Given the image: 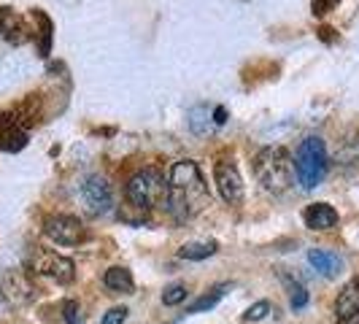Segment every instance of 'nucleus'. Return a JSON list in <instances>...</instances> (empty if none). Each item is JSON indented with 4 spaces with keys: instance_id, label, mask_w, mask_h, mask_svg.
Masks as SVG:
<instances>
[{
    "instance_id": "nucleus-10",
    "label": "nucleus",
    "mask_w": 359,
    "mask_h": 324,
    "mask_svg": "<svg viewBox=\"0 0 359 324\" xmlns=\"http://www.w3.org/2000/svg\"><path fill=\"white\" fill-rule=\"evenodd\" d=\"M335 322L338 324H359V276L351 278L338 295L335 303Z\"/></svg>"
},
{
    "instance_id": "nucleus-17",
    "label": "nucleus",
    "mask_w": 359,
    "mask_h": 324,
    "mask_svg": "<svg viewBox=\"0 0 359 324\" xmlns=\"http://www.w3.org/2000/svg\"><path fill=\"white\" fill-rule=\"evenodd\" d=\"M224 292H227V284H219V287H214L208 295H203V297H198L195 303H189L187 306V313H203V311H211V308L224 297Z\"/></svg>"
},
{
    "instance_id": "nucleus-8",
    "label": "nucleus",
    "mask_w": 359,
    "mask_h": 324,
    "mask_svg": "<svg viewBox=\"0 0 359 324\" xmlns=\"http://www.w3.org/2000/svg\"><path fill=\"white\" fill-rule=\"evenodd\" d=\"M81 203L87 208L90 216H100L111 211L114 205V195H111V187L103 176H87L81 184Z\"/></svg>"
},
{
    "instance_id": "nucleus-21",
    "label": "nucleus",
    "mask_w": 359,
    "mask_h": 324,
    "mask_svg": "<svg viewBox=\"0 0 359 324\" xmlns=\"http://www.w3.org/2000/svg\"><path fill=\"white\" fill-rule=\"evenodd\" d=\"M62 319H65V324H84L81 308H79L76 300H65L62 303Z\"/></svg>"
},
{
    "instance_id": "nucleus-4",
    "label": "nucleus",
    "mask_w": 359,
    "mask_h": 324,
    "mask_svg": "<svg viewBox=\"0 0 359 324\" xmlns=\"http://www.w3.org/2000/svg\"><path fill=\"white\" fill-rule=\"evenodd\" d=\"M294 173L306 189H313L322 184V179L327 176V149H324L322 138L311 135L300 144L297 157H294Z\"/></svg>"
},
{
    "instance_id": "nucleus-1",
    "label": "nucleus",
    "mask_w": 359,
    "mask_h": 324,
    "mask_svg": "<svg viewBox=\"0 0 359 324\" xmlns=\"http://www.w3.org/2000/svg\"><path fill=\"white\" fill-rule=\"evenodd\" d=\"M205 205H211V192L200 176V168L192 160H179L168 173V195L165 208L179 222L198 216Z\"/></svg>"
},
{
    "instance_id": "nucleus-9",
    "label": "nucleus",
    "mask_w": 359,
    "mask_h": 324,
    "mask_svg": "<svg viewBox=\"0 0 359 324\" xmlns=\"http://www.w3.org/2000/svg\"><path fill=\"white\" fill-rule=\"evenodd\" d=\"M214 181L219 187V195L224 198V203L238 205L243 200V179H241V170L233 160H219L214 168Z\"/></svg>"
},
{
    "instance_id": "nucleus-19",
    "label": "nucleus",
    "mask_w": 359,
    "mask_h": 324,
    "mask_svg": "<svg viewBox=\"0 0 359 324\" xmlns=\"http://www.w3.org/2000/svg\"><path fill=\"white\" fill-rule=\"evenodd\" d=\"M287 284H289V303H292V308H294V311L306 308L308 306V292H306V287H303L300 281H289V278H287Z\"/></svg>"
},
{
    "instance_id": "nucleus-12",
    "label": "nucleus",
    "mask_w": 359,
    "mask_h": 324,
    "mask_svg": "<svg viewBox=\"0 0 359 324\" xmlns=\"http://www.w3.org/2000/svg\"><path fill=\"white\" fill-rule=\"evenodd\" d=\"M27 144V130L19 125V119L11 114H0V149L6 151H19Z\"/></svg>"
},
{
    "instance_id": "nucleus-13",
    "label": "nucleus",
    "mask_w": 359,
    "mask_h": 324,
    "mask_svg": "<svg viewBox=\"0 0 359 324\" xmlns=\"http://www.w3.org/2000/svg\"><path fill=\"white\" fill-rule=\"evenodd\" d=\"M303 219H306V227L311 230H332L338 224V211L330 203H311Z\"/></svg>"
},
{
    "instance_id": "nucleus-15",
    "label": "nucleus",
    "mask_w": 359,
    "mask_h": 324,
    "mask_svg": "<svg viewBox=\"0 0 359 324\" xmlns=\"http://www.w3.org/2000/svg\"><path fill=\"white\" fill-rule=\"evenodd\" d=\"M103 284H106L111 292H125V295H130V292L135 289L133 273L127 268H108L106 276H103Z\"/></svg>"
},
{
    "instance_id": "nucleus-16",
    "label": "nucleus",
    "mask_w": 359,
    "mask_h": 324,
    "mask_svg": "<svg viewBox=\"0 0 359 324\" xmlns=\"http://www.w3.org/2000/svg\"><path fill=\"white\" fill-rule=\"evenodd\" d=\"M216 241H195V243H187V246H181V257L184 259H192V262H200V259H208V257H214L216 254Z\"/></svg>"
},
{
    "instance_id": "nucleus-14",
    "label": "nucleus",
    "mask_w": 359,
    "mask_h": 324,
    "mask_svg": "<svg viewBox=\"0 0 359 324\" xmlns=\"http://www.w3.org/2000/svg\"><path fill=\"white\" fill-rule=\"evenodd\" d=\"M308 262H311V268L316 270V273H322V276H338L343 268V259L338 254L332 252H324V249H311L308 252Z\"/></svg>"
},
{
    "instance_id": "nucleus-22",
    "label": "nucleus",
    "mask_w": 359,
    "mask_h": 324,
    "mask_svg": "<svg viewBox=\"0 0 359 324\" xmlns=\"http://www.w3.org/2000/svg\"><path fill=\"white\" fill-rule=\"evenodd\" d=\"M268 313H270V303L268 300H259V303H254V306L243 313V319H246V322H259V319H265Z\"/></svg>"
},
{
    "instance_id": "nucleus-2",
    "label": "nucleus",
    "mask_w": 359,
    "mask_h": 324,
    "mask_svg": "<svg viewBox=\"0 0 359 324\" xmlns=\"http://www.w3.org/2000/svg\"><path fill=\"white\" fill-rule=\"evenodd\" d=\"M254 176L262 184L265 192L281 195L284 189H289V184L294 179V162H292L287 149H281V146H265L254 157Z\"/></svg>"
},
{
    "instance_id": "nucleus-23",
    "label": "nucleus",
    "mask_w": 359,
    "mask_h": 324,
    "mask_svg": "<svg viewBox=\"0 0 359 324\" xmlns=\"http://www.w3.org/2000/svg\"><path fill=\"white\" fill-rule=\"evenodd\" d=\"M125 322H127V308L116 306V308H111V311H108L100 324H125Z\"/></svg>"
},
{
    "instance_id": "nucleus-25",
    "label": "nucleus",
    "mask_w": 359,
    "mask_h": 324,
    "mask_svg": "<svg viewBox=\"0 0 359 324\" xmlns=\"http://www.w3.org/2000/svg\"><path fill=\"white\" fill-rule=\"evenodd\" d=\"M216 125H224V122H227V119H224V116H227V114H224V108H216Z\"/></svg>"
},
{
    "instance_id": "nucleus-5",
    "label": "nucleus",
    "mask_w": 359,
    "mask_h": 324,
    "mask_svg": "<svg viewBox=\"0 0 359 324\" xmlns=\"http://www.w3.org/2000/svg\"><path fill=\"white\" fill-rule=\"evenodd\" d=\"M36 297V287L25 270H0V303L6 306H25Z\"/></svg>"
},
{
    "instance_id": "nucleus-3",
    "label": "nucleus",
    "mask_w": 359,
    "mask_h": 324,
    "mask_svg": "<svg viewBox=\"0 0 359 324\" xmlns=\"http://www.w3.org/2000/svg\"><path fill=\"white\" fill-rule=\"evenodd\" d=\"M125 195L133 208L138 211H151L157 205H165V195H168V181L157 168H144L138 170L133 179L127 181Z\"/></svg>"
},
{
    "instance_id": "nucleus-11",
    "label": "nucleus",
    "mask_w": 359,
    "mask_h": 324,
    "mask_svg": "<svg viewBox=\"0 0 359 324\" xmlns=\"http://www.w3.org/2000/svg\"><path fill=\"white\" fill-rule=\"evenodd\" d=\"M0 36L14 46H22L30 41V27H27L25 17L17 14L14 8H0Z\"/></svg>"
},
{
    "instance_id": "nucleus-7",
    "label": "nucleus",
    "mask_w": 359,
    "mask_h": 324,
    "mask_svg": "<svg viewBox=\"0 0 359 324\" xmlns=\"http://www.w3.org/2000/svg\"><path fill=\"white\" fill-rule=\"evenodd\" d=\"M43 233L52 238L60 246H79L81 241H87V227L68 214H54L43 222Z\"/></svg>"
},
{
    "instance_id": "nucleus-6",
    "label": "nucleus",
    "mask_w": 359,
    "mask_h": 324,
    "mask_svg": "<svg viewBox=\"0 0 359 324\" xmlns=\"http://www.w3.org/2000/svg\"><path fill=\"white\" fill-rule=\"evenodd\" d=\"M30 265H33V270H36L38 276H49L57 284H71L73 278H76L73 259H68V257H62V254L57 252H49V249H38L33 254V262Z\"/></svg>"
},
{
    "instance_id": "nucleus-18",
    "label": "nucleus",
    "mask_w": 359,
    "mask_h": 324,
    "mask_svg": "<svg viewBox=\"0 0 359 324\" xmlns=\"http://www.w3.org/2000/svg\"><path fill=\"white\" fill-rule=\"evenodd\" d=\"M33 19H36L38 25H41V27H38L36 33H38V38H41V43H38V52H41V57H46V54H49V49H52V19L46 17V14H43V11H33Z\"/></svg>"
},
{
    "instance_id": "nucleus-20",
    "label": "nucleus",
    "mask_w": 359,
    "mask_h": 324,
    "mask_svg": "<svg viewBox=\"0 0 359 324\" xmlns=\"http://www.w3.org/2000/svg\"><path fill=\"white\" fill-rule=\"evenodd\" d=\"M184 300H187V287L184 284H170L162 292V303L165 306H181Z\"/></svg>"
},
{
    "instance_id": "nucleus-24",
    "label": "nucleus",
    "mask_w": 359,
    "mask_h": 324,
    "mask_svg": "<svg viewBox=\"0 0 359 324\" xmlns=\"http://www.w3.org/2000/svg\"><path fill=\"white\" fill-rule=\"evenodd\" d=\"M338 0H313V14H327Z\"/></svg>"
}]
</instances>
